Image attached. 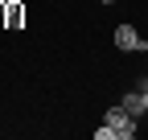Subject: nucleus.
<instances>
[{"mask_svg":"<svg viewBox=\"0 0 148 140\" xmlns=\"http://www.w3.org/2000/svg\"><path fill=\"white\" fill-rule=\"evenodd\" d=\"M115 45L123 49V54H140V49H148L144 33H140L136 25H115Z\"/></svg>","mask_w":148,"mask_h":140,"instance_id":"nucleus-2","label":"nucleus"},{"mask_svg":"<svg viewBox=\"0 0 148 140\" xmlns=\"http://www.w3.org/2000/svg\"><path fill=\"white\" fill-rule=\"evenodd\" d=\"M103 124L111 128V136H115V140H132V136H136V115L127 111L123 103H119V107H107Z\"/></svg>","mask_w":148,"mask_h":140,"instance_id":"nucleus-1","label":"nucleus"},{"mask_svg":"<svg viewBox=\"0 0 148 140\" xmlns=\"http://www.w3.org/2000/svg\"><path fill=\"white\" fill-rule=\"evenodd\" d=\"M119 103H123V107L132 111L136 119H140V115L148 111V103H144V91H140V86H136V91H123V99H119Z\"/></svg>","mask_w":148,"mask_h":140,"instance_id":"nucleus-3","label":"nucleus"},{"mask_svg":"<svg viewBox=\"0 0 148 140\" xmlns=\"http://www.w3.org/2000/svg\"><path fill=\"white\" fill-rule=\"evenodd\" d=\"M140 91H144V103H148V78H144V82H140Z\"/></svg>","mask_w":148,"mask_h":140,"instance_id":"nucleus-5","label":"nucleus"},{"mask_svg":"<svg viewBox=\"0 0 148 140\" xmlns=\"http://www.w3.org/2000/svg\"><path fill=\"white\" fill-rule=\"evenodd\" d=\"M103 4H115V0H103Z\"/></svg>","mask_w":148,"mask_h":140,"instance_id":"nucleus-6","label":"nucleus"},{"mask_svg":"<svg viewBox=\"0 0 148 140\" xmlns=\"http://www.w3.org/2000/svg\"><path fill=\"white\" fill-rule=\"evenodd\" d=\"M21 21H25V4L21 0H8L4 4V29H21Z\"/></svg>","mask_w":148,"mask_h":140,"instance_id":"nucleus-4","label":"nucleus"}]
</instances>
